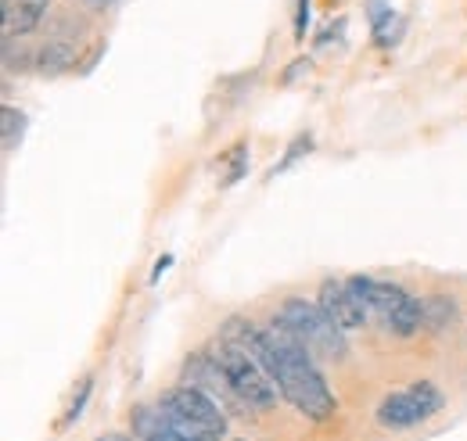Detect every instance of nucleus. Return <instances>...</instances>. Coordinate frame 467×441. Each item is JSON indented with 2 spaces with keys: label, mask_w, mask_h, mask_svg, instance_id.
<instances>
[{
  "label": "nucleus",
  "mask_w": 467,
  "mask_h": 441,
  "mask_svg": "<svg viewBox=\"0 0 467 441\" xmlns=\"http://www.w3.org/2000/svg\"><path fill=\"white\" fill-rule=\"evenodd\" d=\"M220 337H231L237 344H244L259 366L270 374V381L277 385L281 398L292 402L295 409L309 420H327L335 416L338 402L331 395V387L324 381V374L317 370L313 363V352L295 337L277 316L274 323H252L244 316H231L223 327H220Z\"/></svg>",
  "instance_id": "f257e3e1"
},
{
  "label": "nucleus",
  "mask_w": 467,
  "mask_h": 441,
  "mask_svg": "<svg viewBox=\"0 0 467 441\" xmlns=\"http://www.w3.org/2000/svg\"><path fill=\"white\" fill-rule=\"evenodd\" d=\"M183 385L202 387L205 395H213V398L223 405V413H234V416H248V413H252V405L231 387L223 366L216 363L213 352H194V355H187V363H183Z\"/></svg>",
  "instance_id": "0eeeda50"
},
{
  "label": "nucleus",
  "mask_w": 467,
  "mask_h": 441,
  "mask_svg": "<svg viewBox=\"0 0 467 441\" xmlns=\"http://www.w3.org/2000/svg\"><path fill=\"white\" fill-rule=\"evenodd\" d=\"M446 405V395L431 381H417V385L403 387V391H392L378 402V424L385 431H407L417 424H428L435 413H442Z\"/></svg>",
  "instance_id": "423d86ee"
},
{
  "label": "nucleus",
  "mask_w": 467,
  "mask_h": 441,
  "mask_svg": "<svg viewBox=\"0 0 467 441\" xmlns=\"http://www.w3.org/2000/svg\"><path fill=\"white\" fill-rule=\"evenodd\" d=\"M51 0H0V15H4V36H29L40 29V22L47 18Z\"/></svg>",
  "instance_id": "9d476101"
},
{
  "label": "nucleus",
  "mask_w": 467,
  "mask_h": 441,
  "mask_svg": "<svg viewBox=\"0 0 467 441\" xmlns=\"http://www.w3.org/2000/svg\"><path fill=\"white\" fill-rule=\"evenodd\" d=\"M309 15H313V0H298L295 4V44H306V36H309Z\"/></svg>",
  "instance_id": "a211bd4d"
},
{
  "label": "nucleus",
  "mask_w": 467,
  "mask_h": 441,
  "mask_svg": "<svg viewBox=\"0 0 467 441\" xmlns=\"http://www.w3.org/2000/svg\"><path fill=\"white\" fill-rule=\"evenodd\" d=\"M342 29H346V18H338V22H335V33H342ZM327 40H331V33H324V36H320V40H317V44H320V47H324V44H327Z\"/></svg>",
  "instance_id": "412c9836"
},
{
  "label": "nucleus",
  "mask_w": 467,
  "mask_h": 441,
  "mask_svg": "<svg viewBox=\"0 0 467 441\" xmlns=\"http://www.w3.org/2000/svg\"><path fill=\"white\" fill-rule=\"evenodd\" d=\"M151 441H176V438H151Z\"/></svg>",
  "instance_id": "5701e85b"
},
{
  "label": "nucleus",
  "mask_w": 467,
  "mask_h": 441,
  "mask_svg": "<svg viewBox=\"0 0 467 441\" xmlns=\"http://www.w3.org/2000/svg\"><path fill=\"white\" fill-rule=\"evenodd\" d=\"M170 266H173V259H170V255H162V259H159V266H155V270H151V280H159V276L166 273V270H170Z\"/></svg>",
  "instance_id": "aec40b11"
},
{
  "label": "nucleus",
  "mask_w": 467,
  "mask_h": 441,
  "mask_svg": "<svg viewBox=\"0 0 467 441\" xmlns=\"http://www.w3.org/2000/svg\"><path fill=\"white\" fill-rule=\"evenodd\" d=\"M317 302L324 305V313H327L342 331H359V327L370 320L367 302L356 294V287H352L349 280H331V276H327V280L320 283Z\"/></svg>",
  "instance_id": "6e6552de"
},
{
  "label": "nucleus",
  "mask_w": 467,
  "mask_h": 441,
  "mask_svg": "<svg viewBox=\"0 0 467 441\" xmlns=\"http://www.w3.org/2000/svg\"><path fill=\"white\" fill-rule=\"evenodd\" d=\"M403 29H407V18L392 7H385L381 15H370V40L381 51H396L400 40H403Z\"/></svg>",
  "instance_id": "9b49d317"
},
{
  "label": "nucleus",
  "mask_w": 467,
  "mask_h": 441,
  "mask_svg": "<svg viewBox=\"0 0 467 441\" xmlns=\"http://www.w3.org/2000/svg\"><path fill=\"white\" fill-rule=\"evenodd\" d=\"M420 316H424V331H446L457 323L461 305L446 294H424L420 298Z\"/></svg>",
  "instance_id": "f8f14e48"
},
{
  "label": "nucleus",
  "mask_w": 467,
  "mask_h": 441,
  "mask_svg": "<svg viewBox=\"0 0 467 441\" xmlns=\"http://www.w3.org/2000/svg\"><path fill=\"white\" fill-rule=\"evenodd\" d=\"M309 151H313V133H298V137L292 140V148L285 151V159L274 166V172H285V169H292L295 162H298L302 155H309Z\"/></svg>",
  "instance_id": "dca6fc26"
},
{
  "label": "nucleus",
  "mask_w": 467,
  "mask_h": 441,
  "mask_svg": "<svg viewBox=\"0 0 467 441\" xmlns=\"http://www.w3.org/2000/svg\"><path fill=\"white\" fill-rule=\"evenodd\" d=\"M237 441H241V438H237Z\"/></svg>",
  "instance_id": "b1692460"
},
{
  "label": "nucleus",
  "mask_w": 467,
  "mask_h": 441,
  "mask_svg": "<svg viewBox=\"0 0 467 441\" xmlns=\"http://www.w3.org/2000/svg\"><path fill=\"white\" fill-rule=\"evenodd\" d=\"M94 441H133L130 435H101V438H94Z\"/></svg>",
  "instance_id": "4be33fe9"
},
{
  "label": "nucleus",
  "mask_w": 467,
  "mask_h": 441,
  "mask_svg": "<svg viewBox=\"0 0 467 441\" xmlns=\"http://www.w3.org/2000/svg\"><path fill=\"white\" fill-rule=\"evenodd\" d=\"M213 355H216V363L223 366V374H227V381L231 387L252 405V409H274L277 405V385L270 381V374L259 366V359L244 348V344H237L231 337H220L216 344H213Z\"/></svg>",
  "instance_id": "39448f33"
},
{
  "label": "nucleus",
  "mask_w": 467,
  "mask_h": 441,
  "mask_svg": "<svg viewBox=\"0 0 467 441\" xmlns=\"http://www.w3.org/2000/svg\"><path fill=\"white\" fill-rule=\"evenodd\" d=\"M277 320L313 352L324 359H346L349 344H346V331L324 313L320 302H306V298H288L277 309Z\"/></svg>",
  "instance_id": "7ed1b4c3"
},
{
  "label": "nucleus",
  "mask_w": 467,
  "mask_h": 441,
  "mask_svg": "<svg viewBox=\"0 0 467 441\" xmlns=\"http://www.w3.org/2000/svg\"><path fill=\"white\" fill-rule=\"evenodd\" d=\"M33 55H36V51H26L22 40H18V47H15V36H4V76H15V68H18V72L33 68Z\"/></svg>",
  "instance_id": "2eb2a0df"
},
{
  "label": "nucleus",
  "mask_w": 467,
  "mask_h": 441,
  "mask_svg": "<svg viewBox=\"0 0 467 441\" xmlns=\"http://www.w3.org/2000/svg\"><path fill=\"white\" fill-rule=\"evenodd\" d=\"M159 405L166 409V416L173 424L176 441H223V435H227L223 405L213 395H205L202 387H170L159 398Z\"/></svg>",
  "instance_id": "f03ea898"
},
{
  "label": "nucleus",
  "mask_w": 467,
  "mask_h": 441,
  "mask_svg": "<svg viewBox=\"0 0 467 441\" xmlns=\"http://www.w3.org/2000/svg\"><path fill=\"white\" fill-rule=\"evenodd\" d=\"M244 172H248V148L237 144V148L231 151V166H227V176H223V187H234Z\"/></svg>",
  "instance_id": "f3484780"
},
{
  "label": "nucleus",
  "mask_w": 467,
  "mask_h": 441,
  "mask_svg": "<svg viewBox=\"0 0 467 441\" xmlns=\"http://www.w3.org/2000/svg\"><path fill=\"white\" fill-rule=\"evenodd\" d=\"M90 395H94V377H83L76 391H72V398H68V405H65V413H61L58 427L61 431H68L79 416H83V409H87V402H90Z\"/></svg>",
  "instance_id": "4468645a"
},
{
  "label": "nucleus",
  "mask_w": 467,
  "mask_h": 441,
  "mask_svg": "<svg viewBox=\"0 0 467 441\" xmlns=\"http://www.w3.org/2000/svg\"><path fill=\"white\" fill-rule=\"evenodd\" d=\"M83 7H90V11H109V7H116L119 0H79Z\"/></svg>",
  "instance_id": "6ab92c4d"
},
{
  "label": "nucleus",
  "mask_w": 467,
  "mask_h": 441,
  "mask_svg": "<svg viewBox=\"0 0 467 441\" xmlns=\"http://www.w3.org/2000/svg\"><path fill=\"white\" fill-rule=\"evenodd\" d=\"M33 68H36L44 79H58L65 72L79 68V47H76V40H72V36H61V33H51V36L36 47Z\"/></svg>",
  "instance_id": "1a4fd4ad"
},
{
  "label": "nucleus",
  "mask_w": 467,
  "mask_h": 441,
  "mask_svg": "<svg viewBox=\"0 0 467 441\" xmlns=\"http://www.w3.org/2000/svg\"><path fill=\"white\" fill-rule=\"evenodd\" d=\"M349 283L356 287V294L367 302L370 316H381L392 333L410 337V333H417L424 327L420 298H413L407 287L389 283V280H374V276H349Z\"/></svg>",
  "instance_id": "20e7f679"
},
{
  "label": "nucleus",
  "mask_w": 467,
  "mask_h": 441,
  "mask_svg": "<svg viewBox=\"0 0 467 441\" xmlns=\"http://www.w3.org/2000/svg\"><path fill=\"white\" fill-rule=\"evenodd\" d=\"M26 137V111H18L15 105H4L0 108V140H4V151H15Z\"/></svg>",
  "instance_id": "ddd939ff"
}]
</instances>
